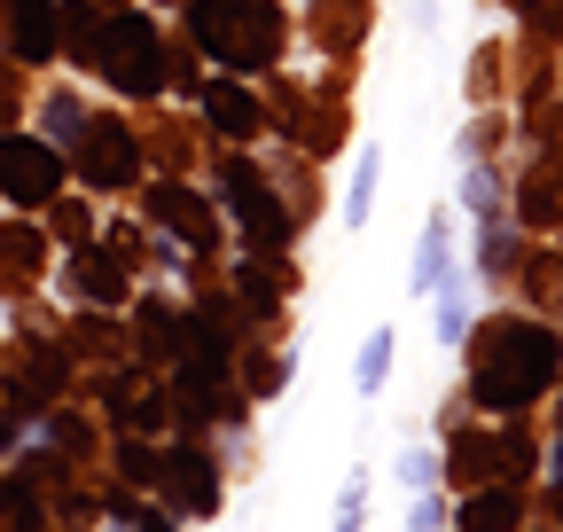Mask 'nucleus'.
Segmentation results:
<instances>
[{
  "label": "nucleus",
  "mask_w": 563,
  "mask_h": 532,
  "mask_svg": "<svg viewBox=\"0 0 563 532\" xmlns=\"http://www.w3.org/2000/svg\"><path fill=\"white\" fill-rule=\"evenodd\" d=\"M376 173H384V149H361V165H352V196H344V220L352 228H368V212H376Z\"/></svg>",
  "instance_id": "nucleus-8"
},
{
  "label": "nucleus",
  "mask_w": 563,
  "mask_h": 532,
  "mask_svg": "<svg viewBox=\"0 0 563 532\" xmlns=\"http://www.w3.org/2000/svg\"><path fill=\"white\" fill-rule=\"evenodd\" d=\"M228 204L243 212V228H251L258 243H282V228H290V220H282V204H274V196H266L251 173H228Z\"/></svg>",
  "instance_id": "nucleus-5"
},
{
  "label": "nucleus",
  "mask_w": 563,
  "mask_h": 532,
  "mask_svg": "<svg viewBox=\"0 0 563 532\" xmlns=\"http://www.w3.org/2000/svg\"><path fill=\"white\" fill-rule=\"evenodd\" d=\"M439 275H446V212H431V228H422V251H415V290H439Z\"/></svg>",
  "instance_id": "nucleus-9"
},
{
  "label": "nucleus",
  "mask_w": 563,
  "mask_h": 532,
  "mask_svg": "<svg viewBox=\"0 0 563 532\" xmlns=\"http://www.w3.org/2000/svg\"><path fill=\"white\" fill-rule=\"evenodd\" d=\"M196 40L220 55V63L251 71V63H266V55H274L282 16L266 9V0H196Z\"/></svg>",
  "instance_id": "nucleus-2"
},
{
  "label": "nucleus",
  "mask_w": 563,
  "mask_h": 532,
  "mask_svg": "<svg viewBox=\"0 0 563 532\" xmlns=\"http://www.w3.org/2000/svg\"><path fill=\"white\" fill-rule=\"evenodd\" d=\"M87 173L95 180H125L133 173V142H125V133H95V142H87Z\"/></svg>",
  "instance_id": "nucleus-11"
},
{
  "label": "nucleus",
  "mask_w": 563,
  "mask_h": 532,
  "mask_svg": "<svg viewBox=\"0 0 563 532\" xmlns=\"http://www.w3.org/2000/svg\"><path fill=\"white\" fill-rule=\"evenodd\" d=\"M555 376V337L548 329H501L477 368V399L485 408H525V399H540Z\"/></svg>",
  "instance_id": "nucleus-1"
},
{
  "label": "nucleus",
  "mask_w": 563,
  "mask_h": 532,
  "mask_svg": "<svg viewBox=\"0 0 563 532\" xmlns=\"http://www.w3.org/2000/svg\"><path fill=\"white\" fill-rule=\"evenodd\" d=\"M509 524H517V501H509V494H477L470 532H509Z\"/></svg>",
  "instance_id": "nucleus-14"
},
{
  "label": "nucleus",
  "mask_w": 563,
  "mask_h": 532,
  "mask_svg": "<svg viewBox=\"0 0 563 532\" xmlns=\"http://www.w3.org/2000/svg\"><path fill=\"white\" fill-rule=\"evenodd\" d=\"M462 329H470V306H462V290H446V298H439V337L454 345Z\"/></svg>",
  "instance_id": "nucleus-16"
},
{
  "label": "nucleus",
  "mask_w": 563,
  "mask_h": 532,
  "mask_svg": "<svg viewBox=\"0 0 563 532\" xmlns=\"http://www.w3.org/2000/svg\"><path fill=\"white\" fill-rule=\"evenodd\" d=\"M0 188L16 196V204H47V196L63 188V157L47 149V142H0Z\"/></svg>",
  "instance_id": "nucleus-4"
},
{
  "label": "nucleus",
  "mask_w": 563,
  "mask_h": 532,
  "mask_svg": "<svg viewBox=\"0 0 563 532\" xmlns=\"http://www.w3.org/2000/svg\"><path fill=\"white\" fill-rule=\"evenodd\" d=\"M384 376H391V329H376V337L361 345V368H352V384H361V399H376Z\"/></svg>",
  "instance_id": "nucleus-12"
},
{
  "label": "nucleus",
  "mask_w": 563,
  "mask_h": 532,
  "mask_svg": "<svg viewBox=\"0 0 563 532\" xmlns=\"http://www.w3.org/2000/svg\"><path fill=\"white\" fill-rule=\"evenodd\" d=\"M173 486L188 494L180 509H196V517H203V509H220V486H211V470H203L196 454H173Z\"/></svg>",
  "instance_id": "nucleus-10"
},
{
  "label": "nucleus",
  "mask_w": 563,
  "mask_h": 532,
  "mask_svg": "<svg viewBox=\"0 0 563 532\" xmlns=\"http://www.w3.org/2000/svg\"><path fill=\"white\" fill-rule=\"evenodd\" d=\"M203 110L220 118V133H235V142H243V133H258V102H251L243 87H211V95H203Z\"/></svg>",
  "instance_id": "nucleus-7"
},
{
  "label": "nucleus",
  "mask_w": 563,
  "mask_h": 532,
  "mask_svg": "<svg viewBox=\"0 0 563 532\" xmlns=\"http://www.w3.org/2000/svg\"><path fill=\"white\" fill-rule=\"evenodd\" d=\"M102 71L125 87V95H157L165 71H157V32L141 24V16H118L110 24V47H102Z\"/></svg>",
  "instance_id": "nucleus-3"
},
{
  "label": "nucleus",
  "mask_w": 563,
  "mask_h": 532,
  "mask_svg": "<svg viewBox=\"0 0 563 532\" xmlns=\"http://www.w3.org/2000/svg\"><path fill=\"white\" fill-rule=\"evenodd\" d=\"M368 524V470L344 478V501H336V532H361Z\"/></svg>",
  "instance_id": "nucleus-13"
},
{
  "label": "nucleus",
  "mask_w": 563,
  "mask_h": 532,
  "mask_svg": "<svg viewBox=\"0 0 563 532\" xmlns=\"http://www.w3.org/2000/svg\"><path fill=\"white\" fill-rule=\"evenodd\" d=\"M141 532H173V524H165V517H150V524H141Z\"/></svg>",
  "instance_id": "nucleus-18"
},
{
  "label": "nucleus",
  "mask_w": 563,
  "mask_h": 532,
  "mask_svg": "<svg viewBox=\"0 0 563 532\" xmlns=\"http://www.w3.org/2000/svg\"><path fill=\"white\" fill-rule=\"evenodd\" d=\"M157 212H165V220H180V228H188L196 243L211 235V220H203V204H188V196H157Z\"/></svg>",
  "instance_id": "nucleus-15"
},
{
  "label": "nucleus",
  "mask_w": 563,
  "mask_h": 532,
  "mask_svg": "<svg viewBox=\"0 0 563 532\" xmlns=\"http://www.w3.org/2000/svg\"><path fill=\"white\" fill-rule=\"evenodd\" d=\"M399 478H407V486H431V478H439V454H422V446L399 454Z\"/></svg>",
  "instance_id": "nucleus-17"
},
{
  "label": "nucleus",
  "mask_w": 563,
  "mask_h": 532,
  "mask_svg": "<svg viewBox=\"0 0 563 532\" xmlns=\"http://www.w3.org/2000/svg\"><path fill=\"white\" fill-rule=\"evenodd\" d=\"M9 16H16V55L47 63L55 55V9H47V0H9Z\"/></svg>",
  "instance_id": "nucleus-6"
}]
</instances>
